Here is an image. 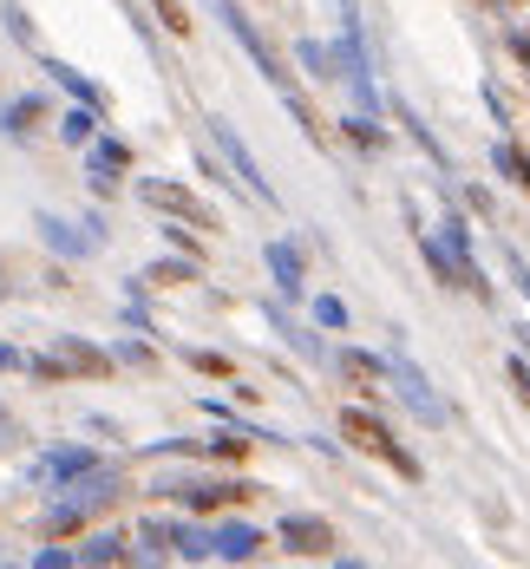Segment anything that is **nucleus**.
I'll return each mask as SVG.
<instances>
[{"mask_svg": "<svg viewBox=\"0 0 530 569\" xmlns=\"http://www.w3.org/2000/svg\"><path fill=\"white\" fill-rule=\"evenodd\" d=\"M262 256H269V276H276V288H282L289 301H301V295H308V282H301V249H294V242H282V236H276V242H269Z\"/></svg>", "mask_w": 530, "mask_h": 569, "instance_id": "obj_13", "label": "nucleus"}, {"mask_svg": "<svg viewBox=\"0 0 530 569\" xmlns=\"http://www.w3.org/2000/svg\"><path fill=\"white\" fill-rule=\"evenodd\" d=\"M118 498H124V465H92L86 478H72V485H66V498L47 511V537L79 530L92 511H106V505H118Z\"/></svg>", "mask_w": 530, "mask_h": 569, "instance_id": "obj_2", "label": "nucleus"}, {"mask_svg": "<svg viewBox=\"0 0 530 569\" xmlns=\"http://www.w3.org/2000/svg\"><path fill=\"white\" fill-rule=\"evenodd\" d=\"M484 106H491V118H498V124H511V106H504V92H498V86H484Z\"/></svg>", "mask_w": 530, "mask_h": 569, "instance_id": "obj_34", "label": "nucleus"}, {"mask_svg": "<svg viewBox=\"0 0 530 569\" xmlns=\"http://www.w3.org/2000/svg\"><path fill=\"white\" fill-rule=\"evenodd\" d=\"M7 439H13V419H7V406H0V446H7Z\"/></svg>", "mask_w": 530, "mask_h": 569, "instance_id": "obj_36", "label": "nucleus"}, {"mask_svg": "<svg viewBox=\"0 0 530 569\" xmlns=\"http://www.w3.org/2000/svg\"><path fill=\"white\" fill-rule=\"evenodd\" d=\"M124 171H131V144H124V138H92V144H86V183H92L99 197H106Z\"/></svg>", "mask_w": 530, "mask_h": 569, "instance_id": "obj_11", "label": "nucleus"}, {"mask_svg": "<svg viewBox=\"0 0 530 569\" xmlns=\"http://www.w3.org/2000/svg\"><path fill=\"white\" fill-rule=\"evenodd\" d=\"M164 236H171V242H177V249H183V256H190V262H197V256H203V249H197V236H183V229H164Z\"/></svg>", "mask_w": 530, "mask_h": 569, "instance_id": "obj_35", "label": "nucleus"}, {"mask_svg": "<svg viewBox=\"0 0 530 569\" xmlns=\"http://www.w3.org/2000/svg\"><path fill=\"white\" fill-rule=\"evenodd\" d=\"M59 138H66V144H79V151H86V144H92V138H99V112H92V106H72V112L59 118Z\"/></svg>", "mask_w": 530, "mask_h": 569, "instance_id": "obj_19", "label": "nucleus"}, {"mask_svg": "<svg viewBox=\"0 0 530 569\" xmlns=\"http://www.w3.org/2000/svg\"><path fill=\"white\" fill-rule=\"evenodd\" d=\"M341 373H353V380H387V353H360V347H348V353H341Z\"/></svg>", "mask_w": 530, "mask_h": 569, "instance_id": "obj_22", "label": "nucleus"}, {"mask_svg": "<svg viewBox=\"0 0 530 569\" xmlns=\"http://www.w3.org/2000/svg\"><path fill=\"white\" fill-rule=\"evenodd\" d=\"M491 171L511 177V183H518V190L530 197V158L518 151V144H511V138H498V144H491Z\"/></svg>", "mask_w": 530, "mask_h": 569, "instance_id": "obj_18", "label": "nucleus"}, {"mask_svg": "<svg viewBox=\"0 0 530 569\" xmlns=\"http://www.w3.org/2000/svg\"><path fill=\"white\" fill-rule=\"evenodd\" d=\"M419 256H426V269L439 276V288H466V269H459V256H452L439 236H426V229H419Z\"/></svg>", "mask_w": 530, "mask_h": 569, "instance_id": "obj_14", "label": "nucleus"}, {"mask_svg": "<svg viewBox=\"0 0 530 569\" xmlns=\"http://www.w3.org/2000/svg\"><path fill=\"white\" fill-rule=\"evenodd\" d=\"M33 229H40V242L53 249L59 262H92V256L106 249V236L86 223V217L72 223V217H59V210H40V217H33Z\"/></svg>", "mask_w": 530, "mask_h": 569, "instance_id": "obj_6", "label": "nucleus"}, {"mask_svg": "<svg viewBox=\"0 0 530 569\" xmlns=\"http://www.w3.org/2000/svg\"><path fill=\"white\" fill-rule=\"evenodd\" d=\"M308 315H314V328H328V335H341V328H348V301H341V295H314V301H308Z\"/></svg>", "mask_w": 530, "mask_h": 569, "instance_id": "obj_20", "label": "nucleus"}, {"mask_svg": "<svg viewBox=\"0 0 530 569\" xmlns=\"http://www.w3.org/2000/svg\"><path fill=\"white\" fill-rule=\"evenodd\" d=\"M387 380H393V393L407 399V412L419 419V426H446V419H452V412H446V399L432 393V380H426V373L412 367V360L400 353V347L387 353Z\"/></svg>", "mask_w": 530, "mask_h": 569, "instance_id": "obj_5", "label": "nucleus"}, {"mask_svg": "<svg viewBox=\"0 0 530 569\" xmlns=\"http://www.w3.org/2000/svg\"><path fill=\"white\" fill-rule=\"evenodd\" d=\"M59 360L72 367V373H86V380H99V373H112V353H99V347H86V341H59Z\"/></svg>", "mask_w": 530, "mask_h": 569, "instance_id": "obj_16", "label": "nucleus"}, {"mask_svg": "<svg viewBox=\"0 0 530 569\" xmlns=\"http://www.w3.org/2000/svg\"><path fill=\"white\" fill-rule=\"evenodd\" d=\"M131 550H124V537H92L86 550H79V563H124Z\"/></svg>", "mask_w": 530, "mask_h": 569, "instance_id": "obj_25", "label": "nucleus"}, {"mask_svg": "<svg viewBox=\"0 0 530 569\" xmlns=\"http://www.w3.org/2000/svg\"><path fill=\"white\" fill-rule=\"evenodd\" d=\"M504 262H511V282H518V295H524V301H530V262H524V256H518V249H511Z\"/></svg>", "mask_w": 530, "mask_h": 569, "instance_id": "obj_32", "label": "nucleus"}, {"mask_svg": "<svg viewBox=\"0 0 530 569\" xmlns=\"http://www.w3.org/2000/svg\"><path fill=\"white\" fill-rule=\"evenodd\" d=\"M92 465H106V458L92 452V446H53V452L40 458L27 478H33V485H59V491H66V485H72V478H86Z\"/></svg>", "mask_w": 530, "mask_h": 569, "instance_id": "obj_9", "label": "nucleus"}, {"mask_svg": "<svg viewBox=\"0 0 530 569\" xmlns=\"http://www.w3.org/2000/svg\"><path fill=\"white\" fill-rule=\"evenodd\" d=\"M407 131H412V144H419V151H426V158H432V164H439L446 177H452V158H446V144H439V138H432V131H426V124H419L412 112H407Z\"/></svg>", "mask_w": 530, "mask_h": 569, "instance_id": "obj_26", "label": "nucleus"}, {"mask_svg": "<svg viewBox=\"0 0 530 569\" xmlns=\"http://www.w3.org/2000/svg\"><path fill=\"white\" fill-rule=\"evenodd\" d=\"M183 360H190L197 373H210V380H230V373H236V367L223 360V353H183Z\"/></svg>", "mask_w": 530, "mask_h": 569, "instance_id": "obj_28", "label": "nucleus"}, {"mask_svg": "<svg viewBox=\"0 0 530 569\" xmlns=\"http://www.w3.org/2000/svg\"><path fill=\"white\" fill-rule=\"evenodd\" d=\"M138 190H144V203H151V210H164V217H183V223H197V229H217V210H210L203 197H190L183 183L151 177V183H138Z\"/></svg>", "mask_w": 530, "mask_h": 569, "instance_id": "obj_8", "label": "nucleus"}, {"mask_svg": "<svg viewBox=\"0 0 530 569\" xmlns=\"http://www.w3.org/2000/svg\"><path fill=\"white\" fill-rule=\"evenodd\" d=\"M0 20H7V33H13L20 47H40V27H33V13H27L20 0H7V7H0Z\"/></svg>", "mask_w": 530, "mask_h": 569, "instance_id": "obj_23", "label": "nucleus"}, {"mask_svg": "<svg viewBox=\"0 0 530 569\" xmlns=\"http://www.w3.org/2000/svg\"><path fill=\"white\" fill-rule=\"evenodd\" d=\"M27 367H33V360H27L20 347H7V341H0V373H27Z\"/></svg>", "mask_w": 530, "mask_h": 569, "instance_id": "obj_31", "label": "nucleus"}, {"mask_svg": "<svg viewBox=\"0 0 530 569\" xmlns=\"http://www.w3.org/2000/svg\"><path fill=\"white\" fill-rule=\"evenodd\" d=\"M79 563V550H33V569H66Z\"/></svg>", "mask_w": 530, "mask_h": 569, "instance_id": "obj_30", "label": "nucleus"}, {"mask_svg": "<svg viewBox=\"0 0 530 569\" xmlns=\"http://www.w3.org/2000/svg\"><path fill=\"white\" fill-rule=\"evenodd\" d=\"M276 537H282L289 557H334V543H341L328 517H308V511H289L282 523H276Z\"/></svg>", "mask_w": 530, "mask_h": 569, "instance_id": "obj_7", "label": "nucleus"}, {"mask_svg": "<svg viewBox=\"0 0 530 569\" xmlns=\"http://www.w3.org/2000/svg\"><path fill=\"white\" fill-rule=\"evenodd\" d=\"M203 131H210V144L223 151V164H230V171L242 177V190H249L256 203H282V197H276V183L262 177V164H256V151L242 144V131H236L230 118H203Z\"/></svg>", "mask_w": 530, "mask_h": 569, "instance_id": "obj_4", "label": "nucleus"}, {"mask_svg": "<svg viewBox=\"0 0 530 569\" xmlns=\"http://www.w3.org/2000/svg\"><path fill=\"white\" fill-rule=\"evenodd\" d=\"M40 72L53 79V86H59V92H66V99H72V106H92V112H106V106H112V92H106L99 79H86L79 66H66V59L40 53Z\"/></svg>", "mask_w": 530, "mask_h": 569, "instance_id": "obj_10", "label": "nucleus"}, {"mask_svg": "<svg viewBox=\"0 0 530 569\" xmlns=\"http://www.w3.org/2000/svg\"><path fill=\"white\" fill-rule=\"evenodd\" d=\"M40 112H47V92H20V99H7V106H0V131H7V138H27Z\"/></svg>", "mask_w": 530, "mask_h": 569, "instance_id": "obj_15", "label": "nucleus"}, {"mask_svg": "<svg viewBox=\"0 0 530 569\" xmlns=\"http://www.w3.org/2000/svg\"><path fill=\"white\" fill-rule=\"evenodd\" d=\"M262 550V530L256 523H217L210 530V563H249Z\"/></svg>", "mask_w": 530, "mask_h": 569, "instance_id": "obj_12", "label": "nucleus"}, {"mask_svg": "<svg viewBox=\"0 0 530 569\" xmlns=\"http://www.w3.org/2000/svg\"><path fill=\"white\" fill-rule=\"evenodd\" d=\"M269 321L282 328V341H289L294 353H301V360H328V347H321V335H314V328H301V321H289L282 308H269Z\"/></svg>", "mask_w": 530, "mask_h": 569, "instance_id": "obj_17", "label": "nucleus"}, {"mask_svg": "<svg viewBox=\"0 0 530 569\" xmlns=\"http://www.w3.org/2000/svg\"><path fill=\"white\" fill-rule=\"evenodd\" d=\"M341 131H348L360 151H380V144H387V131L373 124V112H348V118H341Z\"/></svg>", "mask_w": 530, "mask_h": 569, "instance_id": "obj_21", "label": "nucleus"}, {"mask_svg": "<svg viewBox=\"0 0 530 569\" xmlns=\"http://www.w3.org/2000/svg\"><path fill=\"white\" fill-rule=\"evenodd\" d=\"M203 7H210V13H217V20H223V33H230L236 47H242V53L256 59V72H262V79H269V86H276V92H282V99H289V112L301 118V124H308V138H314V144H321V138H328V131H321V118H314V106H308V99H301V92H294V72H289V66H282V59H276V47H269V40H262V27H256V20H249V13H242V7H236V0H203Z\"/></svg>", "mask_w": 530, "mask_h": 569, "instance_id": "obj_1", "label": "nucleus"}, {"mask_svg": "<svg viewBox=\"0 0 530 569\" xmlns=\"http://www.w3.org/2000/svg\"><path fill=\"white\" fill-rule=\"evenodd\" d=\"M294 59H301L314 79H341V66H334V53H328L321 40H301V47H294Z\"/></svg>", "mask_w": 530, "mask_h": 569, "instance_id": "obj_24", "label": "nucleus"}, {"mask_svg": "<svg viewBox=\"0 0 530 569\" xmlns=\"http://www.w3.org/2000/svg\"><path fill=\"white\" fill-rule=\"evenodd\" d=\"M112 360H131V367H151V347H138V341H118Z\"/></svg>", "mask_w": 530, "mask_h": 569, "instance_id": "obj_33", "label": "nucleus"}, {"mask_svg": "<svg viewBox=\"0 0 530 569\" xmlns=\"http://www.w3.org/2000/svg\"><path fill=\"white\" fill-rule=\"evenodd\" d=\"M341 432H348L360 452L387 458V465H393V471H400L407 485H419V458H412L407 446H393V432H387V426H380V419H373L367 406H348V412H341Z\"/></svg>", "mask_w": 530, "mask_h": 569, "instance_id": "obj_3", "label": "nucleus"}, {"mask_svg": "<svg viewBox=\"0 0 530 569\" xmlns=\"http://www.w3.org/2000/svg\"><path fill=\"white\" fill-rule=\"evenodd\" d=\"M190 276H197V262H190V256H183V262H171V256H164V262H151V269H144V282H190Z\"/></svg>", "mask_w": 530, "mask_h": 569, "instance_id": "obj_27", "label": "nucleus"}, {"mask_svg": "<svg viewBox=\"0 0 530 569\" xmlns=\"http://www.w3.org/2000/svg\"><path fill=\"white\" fill-rule=\"evenodd\" d=\"M504 373H511V387H518V399L530 406V367H524V353H511V360H504Z\"/></svg>", "mask_w": 530, "mask_h": 569, "instance_id": "obj_29", "label": "nucleus"}]
</instances>
